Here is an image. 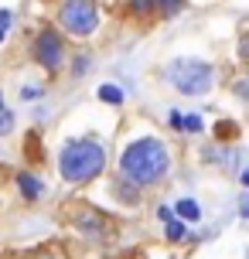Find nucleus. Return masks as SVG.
<instances>
[{"label":"nucleus","instance_id":"f257e3e1","mask_svg":"<svg viewBox=\"0 0 249 259\" xmlns=\"http://www.w3.org/2000/svg\"><path fill=\"white\" fill-rule=\"evenodd\" d=\"M168 167H171V150L160 140H154V137L133 140L123 150V157H119V174L130 184H137V188L160 181L168 174Z\"/></svg>","mask_w":249,"mask_h":259},{"label":"nucleus","instance_id":"f03ea898","mask_svg":"<svg viewBox=\"0 0 249 259\" xmlns=\"http://www.w3.org/2000/svg\"><path fill=\"white\" fill-rule=\"evenodd\" d=\"M106 167V150L96 140H68L58 154V170L72 184H86L99 178Z\"/></svg>","mask_w":249,"mask_h":259},{"label":"nucleus","instance_id":"7ed1b4c3","mask_svg":"<svg viewBox=\"0 0 249 259\" xmlns=\"http://www.w3.org/2000/svg\"><path fill=\"white\" fill-rule=\"evenodd\" d=\"M164 78L184 96H205L215 82V68L201 58H174L164 68Z\"/></svg>","mask_w":249,"mask_h":259},{"label":"nucleus","instance_id":"20e7f679","mask_svg":"<svg viewBox=\"0 0 249 259\" xmlns=\"http://www.w3.org/2000/svg\"><path fill=\"white\" fill-rule=\"evenodd\" d=\"M58 24L65 27L68 34L75 38H86L99 27V7L92 0H62L58 7Z\"/></svg>","mask_w":249,"mask_h":259},{"label":"nucleus","instance_id":"39448f33","mask_svg":"<svg viewBox=\"0 0 249 259\" xmlns=\"http://www.w3.org/2000/svg\"><path fill=\"white\" fill-rule=\"evenodd\" d=\"M34 58L38 65H45L48 72H58L62 62H65V45H62V34L52 31V27H45L38 38H34Z\"/></svg>","mask_w":249,"mask_h":259},{"label":"nucleus","instance_id":"423d86ee","mask_svg":"<svg viewBox=\"0 0 249 259\" xmlns=\"http://www.w3.org/2000/svg\"><path fill=\"white\" fill-rule=\"evenodd\" d=\"M17 184H21V194L24 198H31V201H38L41 191H45V184H41V178H34V174H17Z\"/></svg>","mask_w":249,"mask_h":259},{"label":"nucleus","instance_id":"0eeeda50","mask_svg":"<svg viewBox=\"0 0 249 259\" xmlns=\"http://www.w3.org/2000/svg\"><path fill=\"white\" fill-rule=\"evenodd\" d=\"M174 211H178V219H184V222H198V219H201V205L191 201V198H181Z\"/></svg>","mask_w":249,"mask_h":259},{"label":"nucleus","instance_id":"6e6552de","mask_svg":"<svg viewBox=\"0 0 249 259\" xmlns=\"http://www.w3.org/2000/svg\"><path fill=\"white\" fill-rule=\"evenodd\" d=\"M99 99H103V103L119 106V103H123V89H119V85H113V82H106V85H99Z\"/></svg>","mask_w":249,"mask_h":259},{"label":"nucleus","instance_id":"1a4fd4ad","mask_svg":"<svg viewBox=\"0 0 249 259\" xmlns=\"http://www.w3.org/2000/svg\"><path fill=\"white\" fill-rule=\"evenodd\" d=\"M14 130V113L7 109V103H4V92H0V137H7Z\"/></svg>","mask_w":249,"mask_h":259},{"label":"nucleus","instance_id":"9d476101","mask_svg":"<svg viewBox=\"0 0 249 259\" xmlns=\"http://www.w3.org/2000/svg\"><path fill=\"white\" fill-rule=\"evenodd\" d=\"M164 229H168V239H171V242H181V239H184V225H181V219H178V215L164 222Z\"/></svg>","mask_w":249,"mask_h":259},{"label":"nucleus","instance_id":"9b49d317","mask_svg":"<svg viewBox=\"0 0 249 259\" xmlns=\"http://www.w3.org/2000/svg\"><path fill=\"white\" fill-rule=\"evenodd\" d=\"M154 7H157V11H164V14H178L184 7V0H154Z\"/></svg>","mask_w":249,"mask_h":259},{"label":"nucleus","instance_id":"f8f14e48","mask_svg":"<svg viewBox=\"0 0 249 259\" xmlns=\"http://www.w3.org/2000/svg\"><path fill=\"white\" fill-rule=\"evenodd\" d=\"M236 96L242 99V103H249V75L236 78Z\"/></svg>","mask_w":249,"mask_h":259},{"label":"nucleus","instance_id":"ddd939ff","mask_svg":"<svg viewBox=\"0 0 249 259\" xmlns=\"http://www.w3.org/2000/svg\"><path fill=\"white\" fill-rule=\"evenodd\" d=\"M181 126H184V130H191V133H198V130H201V116H184V119H181Z\"/></svg>","mask_w":249,"mask_h":259},{"label":"nucleus","instance_id":"4468645a","mask_svg":"<svg viewBox=\"0 0 249 259\" xmlns=\"http://www.w3.org/2000/svg\"><path fill=\"white\" fill-rule=\"evenodd\" d=\"M215 133H219V140H222V137H232V133H236V126H232V123H219V126H215Z\"/></svg>","mask_w":249,"mask_h":259},{"label":"nucleus","instance_id":"2eb2a0df","mask_svg":"<svg viewBox=\"0 0 249 259\" xmlns=\"http://www.w3.org/2000/svg\"><path fill=\"white\" fill-rule=\"evenodd\" d=\"M150 7H154V0H133V11L137 14H147Z\"/></svg>","mask_w":249,"mask_h":259},{"label":"nucleus","instance_id":"dca6fc26","mask_svg":"<svg viewBox=\"0 0 249 259\" xmlns=\"http://www.w3.org/2000/svg\"><path fill=\"white\" fill-rule=\"evenodd\" d=\"M21 96H24V99H38L41 89H38V85H24V89H21Z\"/></svg>","mask_w":249,"mask_h":259},{"label":"nucleus","instance_id":"f3484780","mask_svg":"<svg viewBox=\"0 0 249 259\" xmlns=\"http://www.w3.org/2000/svg\"><path fill=\"white\" fill-rule=\"evenodd\" d=\"M239 55H242V58H246V62H249V34H246V38H242V41H239Z\"/></svg>","mask_w":249,"mask_h":259},{"label":"nucleus","instance_id":"a211bd4d","mask_svg":"<svg viewBox=\"0 0 249 259\" xmlns=\"http://www.w3.org/2000/svg\"><path fill=\"white\" fill-rule=\"evenodd\" d=\"M11 27V11H0V31H7Z\"/></svg>","mask_w":249,"mask_h":259},{"label":"nucleus","instance_id":"6ab92c4d","mask_svg":"<svg viewBox=\"0 0 249 259\" xmlns=\"http://www.w3.org/2000/svg\"><path fill=\"white\" fill-rule=\"evenodd\" d=\"M86 68H89V58H86V55H82L79 62H75V72H86Z\"/></svg>","mask_w":249,"mask_h":259},{"label":"nucleus","instance_id":"aec40b11","mask_svg":"<svg viewBox=\"0 0 249 259\" xmlns=\"http://www.w3.org/2000/svg\"><path fill=\"white\" fill-rule=\"evenodd\" d=\"M239 208H242V215L249 219V194H242V201H239Z\"/></svg>","mask_w":249,"mask_h":259},{"label":"nucleus","instance_id":"412c9836","mask_svg":"<svg viewBox=\"0 0 249 259\" xmlns=\"http://www.w3.org/2000/svg\"><path fill=\"white\" fill-rule=\"evenodd\" d=\"M242 184H246V188H249V167L242 170Z\"/></svg>","mask_w":249,"mask_h":259},{"label":"nucleus","instance_id":"4be33fe9","mask_svg":"<svg viewBox=\"0 0 249 259\" xmlns=\"http://www.w3.org/2000/svg\"><path fill=\"white\" fill-rule=\"evenodd\" d=\"M4 34H7V31H0V41H4Z\"/></svg>","mask_w":249,"mask_h":259}]
</instances>
